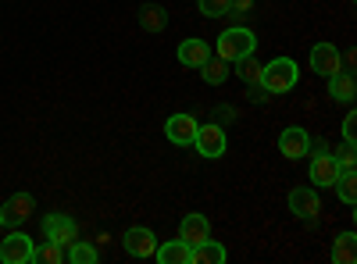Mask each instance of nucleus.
Returning <instances> with one entry per match:
<instances>
[{"label": "nucleus", "mask_w": 357, "mask_h": 264, "mask_svg": "<svg viewBox=\"0 0 357 264\" xmlns=\"http://www.w3.org/2000/svg\"><path fill=\"white\" fill-rule=\"evenodd\" d=\"M139 29L143 33H165L168 29V11L161 4H143L139 8Z\"/></svg>", "instance_id": "obj_17"}, {"label": "nucleus", "mask_w": 357, "mask_h": 264, "mask_svg": "<svg viewBox=\"0 0 357 264\" xmlns=\"http://www.w3.org/2000/svg\"><path fill=\"white\" fill-rule=\"evenodd\" d=\"M65 261H72V264H97V261H100V250L89 247V243H82V240H75V243L65 250Z\"/></svg>", "instance_id": "obj_22"}, {"label": "nucleus", "mask_w": 357, "mask_h": 264, "mask_svg": "<svg viewBox=\"0 0 357 264\" xmlns=\"http://www.w3.org/2000/svg\"><path fill=\"white\" fill-rule=\"evenodd\" d=\"M296 79H301V68H296L293 57H275V61L261 65V86L268 93H289Z\"/></svg>", "instance_id": "obj_1"}, {"label": "nucleus", "mask_w": 357, "mask_h": 264, "mask_svg": "<svg viewBox=\"0 0 357 264\" xmlns=\"http://www.w3.org/2000/svg\"><path fill=\"white\" fill-rule=\"evenodd\" d=\"M43 236L50 240V243H57V247H72L75 240H79V225L68 218V215H47L43 218Z\"/></svg>", "instance_id": "obj_5"}, {"label": "nucleus", "mask_w": 357, "mask_h": 264, "mask_svg": "<svg viewBox=\"0 0 357 264\" xmlns=\"http://www.w3.org/2000/svg\"><path fill=\"white\" fill-rule=\"evenodd\" d=\"M33 211H36L33 193H15V196L4 200V208H0V225H4V228H18Z\"/></svg>", "instance_id": "obj_4"}, {"label": "nucleus", "mask_w": 357, "mask_h": 264, "mask_svg": "<svg viewBox=\"0 0 357 264\" xmlns=\"http://www.w3.org/2000/svg\"><path fill=\"white\" fill-rule=\"evenodd\" d=\"M207 236H211V222H207L204 215H186L183 222H178V240H186L190 247L204 243Z\"/></svg>", "instance_id": "obj_13"}, {"label": "nucleus", "mask_w": 357, "mask_h": 264, "mask_svg": "<svg viewBox=\"0 0 357 264\" xmlns=\"http://www.w3.org/2000/svg\"><path fill=\"white\" fill-rule=\"evenodd\" d=\"M165 136L175 143V146H190L193 136H197V122L193 114H172V118L165 122Z\"/></svg>", "instance_id": "obj_11"}, {"label": "nucleus", "mask_w": 357, "mask_h": 264, "mask_svg": "<svg viewBox=\"0 0 357 264\" xmlns=\"http://www.w3.org/2000/svg\"><path fill=\"white\" fill-rule=\"evenodd\" d=\"M307 150H311V136H307L301 125L282 129V136H279V154H282V157L301 161V157H307Z\"/></svg>", "instance_id": "obj_9"}, {"label": "nucleus", "mask_w": 357, "mask_h": 264, "mask_svg": "<svg viewBox=\"0 0 357 264\" xmlns=\"http://www.w3.org/2000/svg\"><path fill=\"white\" fill-rule=\"evenodd\" d=\"M333 186H336L340 200L354 208V200H357V175H354V168H343V171L336 175V183H333Z\"/></svg>", "instance_id": "obj_21"}, {"label": "nucleus", "mask_w": 357, "mask_h": 264, "mask_svg": "<svg viewBox=\"0 0 357 264\" xmlns=\"http://www.w3.org/2000/svg\"><path fill=\"white\" fill-rule=\"evenodd\" d=\"M254 47H257V36L250 33V29H243V25H232V29H225V33L218 36V43H215V54L222 57V61H240V57H247V54H254Z\"/></svg>", "instance_id": "obj_2"}, {"label": "nucleus", "mask_w": 357, "mask_h": 264, "mask_svg": "<svg viewBox=\"0 0 357 264\" xmlns=\"http://www.w3.org/2000/svg\"><path fill=\"white\" fill-rule=\"evenodd\" d=\"M154 257L161 264H193V247L186 240H168V243H158Z\"/></svg>", "instance_id": "obj_14"}, {"label": "nucleus", "mask_w": 357, "mask_h": 264, "mask_svg": "<svg viewBox=\"0 0 357 264\" xmlns=\"http://www.w3.org/2000/svg\"><path fill=\"white\" fill-rule=\"evenodd\" d=\"M122 247H126V254L129 257H136V261H143V257H154V250H158V236L146 225H136V228H129L126 236H122Z\"/></svg>", "instance_id": "obj_8"}, {"label": "nucleus", "mask_w": 357, "mask_h": 264, "mask_svg": "<svg viewBox=\"0 0 357 264\" xmlns=\"http://www.w3.org/2000/svg\"><path fill=\"white\" fill-rule=\"evenodd\" d=\"M250 11H254V0H229V15L232 18H243Z\"/></svg>", "instance_id": "obj_27"}, {"label": "nucleus", "mask_w": 357, "mask_h": 264, "mask_svg": "<svg viewBox=\"0 0 357 264\" xmlns=\"http://www.w3.org/2000/svg\"><path fill=\"white\" fill-rule=\"evenodd\" d=\"M354 136H357V114L350 111L347 118H343V139H350V143H354Z\"/></svg>", "instance_id": "obj_28"}, {"label": "nucleus", "mask_w": 357, "mask_h": 264, "mask_svg": "<svg viewBox=\"0 0 357 264\" xmlns=\"http://www.w3.org/2000/svg\"><path fill=\"white\" fill-rule=\"evenodd\" d=\"M286 203H289V211L296 218H304V222H314L321 215V200H318V193L311 186H293L289 196H286Z\"/></svg>", "instance_id": "obj_6"}, {"label": "nucleus", "mask_w": 357, "mask_h": 264, "mask_svg": "<svg viewBox=\"0 0 357 264\" xmlns=\"http://www.w3.org/2000/svg\"><path fill=\"white\" fill-rule=\"evenodd\" d=\"M197 8L204 18H222L229 15V0H197Z\"/></svg>", "instance_id": "obj_25"}, {"label": "nucleus", "mask_w": 357, "mask_h": 264, "mask_svg": "<svg viewBox=\"0 0 357 264\" xmlns=\"http://www.w3.org/2000/svg\"><path fill=\"white\" fill-rule=\"evenodd\" d=\"M193 143H197V154H200V157H211V161L222 157V154H225V146H229L222 125H197Z\"/></svg>", "instance_id": "obj_7"}, {"label": "nucleus", "mask_w": 357, "mask_h": 264, "mask_svg": "<svg viewBox=\"0 0 357 264\" xmlns=\"http://www.w3.org/2000/svg\"><path fill=\"white\" fill-rule=\"evenodd\" d=\"M33 261H43V264H65V247H57V243H43L36 254H33Z\"/></svg>", "instance_id": "obj_24"}, {"label": "nucleus", "mask_w": 357, "mask_h": 264, "mask_svg": "<svg viewBox=\"0 0 357 264\" xmlns=\"http://www.w3.org/2000/svg\"><path fill=\"white\" fill-rule=\"evenodd\" d=\"M340 161L333 154H314L311 157V183L314 186H333L336 183V175H340Z\"/></svg>", "instance_id": "obj_12"}, {"label": "nucleus", "mask_w": 357, "mask_h": 264, "mask_svg": "<svg viewBox=\"0 0 357 264\" xmlns=\"http://www.w3.org/2000/svg\"><path fill=\"white\" fill-rule=\"evenodd\" d=\"M333 157L340 161V168H354V164H357V150H354V143H350V139H343V146H340V150H336Z\"/></svg>", "instance_id": "obj_26"}, {"label": "nucleus", "mask_w": 357, "mask_h": 264, "mask_svg": "<svg viewBox=\"0 0 357 264\" xmlns=\"http://www.w3.org/2000/svg\"><path fill=\"white\" fill-rule=\"evenodd\" d=\"M225 247L222 243H215L211 236H207L204 243H197L193 247V264H225Z\"/></svg>", "instance_id": "obj_18"}, {"label": "nucleus", "mask_w": 357, "mask_h": 264, "mask_svg": "<svg viewBox=\"0 0 357 264\" xmlns=\"http://www.w3.org/2000/svg\"><path fill=\"white\" fill-rule=\"evenodd\" d=\"M329 257H333V264H354V261H357V236H354V232H343V236H336Z\"/></svg>", "instance_id": "obj_19"}, {"label": "nucleus", "mask_w": 357, "mask_h": 264, "mask_svg": "<svg viewBox=\"0 0 357 264\" xmlns=\"http://www.w3.org/2000/svg\"><path fill=\"white\" fill-rule=\"evenodd\" d=\"M329 97L340 100V104H350L357 97V82H354V72L350 68H340L329 75Z\"/></svg>", "instance_id": "obj_15"}, {"label": "nucleus", "mask_w": 357, "mask_h": 264, "mask_svg": "<svg viewBox=\"0 0 357 264\" xmlns=\"http://www.w3.org/2000/svg\"><path fill=\"white\" fill-rule=\"evenodd\" d=\"M33 254H36L33 240H29L25 232H18V228H11L8 240L0 243V261L4 264H33Z\"/></svg>", "instance_id": "obj_3"}, {"label": "nucleus", "mask_w": 357, "mask_h": 264, "mask_svg": "<svg viewBox=\"0 0 357 264\" xmlns=\"http://www.w3.org/2000/svg\"><path fill=\"white\" fill-rule=\"evenodd\" d=\"M236 65V75H240L247 86H261V61L254 54H247V57H240V61H232Z\"/></svg>", "instance_id": "obj_23"}, {"label": "nucleus", "mask_w": 357, "mask_h": 264, "mask_svg": "<svg viewBox=\"0 0 357 264\" xmlns=\"http://www.w3.org/2000/svg\"><path fill=\"white\" fill-rule=\"evenodd\" d=\"M200 75H204L207 86H222L232 75V68H229V61H222V57L215 54V57H207V61L200 65Z\"/></svg>", "instance_id": "obj_20"}, {"label": "nucleus", "mask_w": 357, "mask_h": 264, "mask_svg": "<svg viewBox=\"0 0 357 264\" xmlns=\"http://www.w3.org/2000/svg\"><path fill=\"white\" fill-rule=\"evenodd\" d=\"M311 68H314L318 75L329 79L333 72L343 68V54H340L333 43H314V47H311Z\"/></svg>", "instance_id": "obj_10"}, {"label": "nucleus", "mask_w": 357, "mask_h": 264, "mask_svg": "<svg viewBox=\"0 0 357 264\" xmlns=\"http://www.w3.org/2000/svg\"><path fill=\"white\" fill-rule=\"evenodd\" d=\"M207 57H211L207 40H183V43H178V61H183L186 68H200Z\"/></svg>", "instance_id": "obj_16"}]
</instances>
